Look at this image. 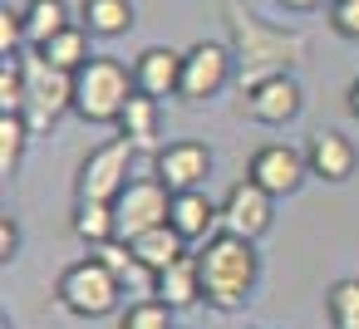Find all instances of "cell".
I'll use <instances>...</instances> for the list:
<instances>
[{
	"label": "cell",
	"instance_id": "6da1fadb",
	"mask_svg": "<svg viewBox=\"0 0 359 329\" xmlns=\"http://www.w3.org/2000/svg\"><path fill=\"white\" fill-rule=\"evenodd\" d=\"M226 10V25H231V55H236V74H241V94L271 74H290L300 59H305V35L295 30H271L261 25L256 15H246L236 0H222Z\"/></svg>",
	"mask_w": 359,
	"mask_h": 329
},
{
	"label": "cell",
	"instance_id": "7a4b0ae2",
	"mask_svg": "<svg viewBox=\"0 0 359 329\" xmlns=\"http://www.w3.org/2000/svg\"><path fill=\"white\" fill-rule=\"evenodd\" d=\"M197 275H202V300L222 314L241 309L261 280V255H256V241L246 236H231V231H217L207 246H197Z\"/></svg>",
	"mask_w": 359,
	"mask_h": 329
},
{
	"label": "cell",
	"instance_id": "3957f363",
	"mask_svg": "<svg viewBox=\"0 0 359 329\" xmlns=\"http://www.w3.org/2000/svg\"><path fill=\"white\" fill-rule=\"evenodd\" d=\"M133 94H138V84H133V69L123 59L94 55L74 74V113L84 123H118V113L128 108Z\"/></svg>",
	"mask_w": 359,
	"mask_h": 329
},
{
	"label": "cell",
	"instance_id": "277c9868",
	"mask_svg": "<svg viewBox=\"0 0 359 329\" xmlns=\"http://www.w3.org/2000/svg\"><path fill=\"white\" fill-rule=\"evenodd\" d=\"M118 295H123V280H118L99 255H84V260L65 265L60 280H55V300H60L69 314H79V319H104V314H114V309H118Z\"/></svg>",
	"mask_w": 359,
	"mask_h": 329
},
{
	"label": "cell",
	"instance_id": "5b68a950",
	"mask_svg": "<svg viewBox=\"0 0 359 329\" xmlns=\"http://www.w3.org/2000/svg\"><path fill=\"white\" fill-rule=\"evenodd\" d=\"M20 64H25V108H20V118L30 123V133L55 128L60 113L74 108V74L45 64L40 55H20Z\"/></svg>",
	"mask_w": 359,
	"mask_h": 329
},
{
	"label": "cell",
	"instance_id": "8992f818",
	"mask_svg": "<svg viewBox=\"0 0 359 329\" xmlns=\"http://www.w3.org/2000/svg\"><path fill=\"white\" fill-rule=\"evenodd\" d=\"M133 153H138V143H128V138H109V143H99V148L79 162L74 197H79V202H114V197L133 182V177H128Z\"/></svg>",
	"mask_w": 359,
	"mask_h": 329
},
{
	"label": "cell",
	"instance_id": "52a82bcc",
	"mask_svg": "<svg viewBox=\"0 0 359 329\" xmlns=\"http://www.w3.org/2000/svg\"><path fill=\"white\" fill-rule=\"evenodd\" d=\"M172 211V192L158 177H133L118 197H114V221H118V241H138L153 226H168Z\"/></svg>",
	"mask_w": 359,
	"mask_h": 329
},
{
	"label": "cell",
	"instance_id": "ba28073f",
	"mask_svg": "<svg viewBox=\"0 0 359 329\" xmlns=\"http://www.w3.org/2000/svg\"><path fill=\"white\" fill-rule=\"evenodd\" d=\"M231 64H236V55L226 50V45H212V40H197L187 55H182V104H207V99H217L222 89H226V79H231Z\"/></svg>",
	"mask_w": 359,
	"mask_h": 329
},
{
	"label": "cell",
	"instance_id": "9c48e42d",
	"mask_svg": "<svg viewBox=\"0 0 359 329\" xmlns=\"http://www.w3.org/2000/svg\"><path fill=\"white\" fill-rule=\"evenodd\" d=\"M153 177L168 192H202V182L212 177V148L197 138H177L168 148H158L153 158Z\"/></svg>",
	"mask_w": 359,
	"mask_h": 329
},
{
	"label": "cell",
	"instance_id": "30bf717a",
	"mask_svg": "<svg viewBox=\"0 0 359 329\" xmlns=\"http://www.w3.org/2000/svg\"><path fill=\"white\" fill-rule=\"evenodd\" d=\"M271 221H276V197H271L266 187H256L251 177H241V182L222 197V231L256 241V236L271 231Z\"/></svg>",
	"mask_w": 359,
	"mask_h": 329
},
{
	"label": "cell",
	"instance_id": "8fae6325",
	"mask_svg": "<svg viewBox=\"0 0 359 329\" xmlns=\"http://www.w3.org/2000/svg\"><path fill=\"white\" fill-rule=\"evenodd\" d=\"M300 108H305V94H300V84L290 74H271V79H261V84H251L241 94V113L251 123H266V128L290 123Z\"/></svg>",
	"mask_w": 359,
	"mask_h": 329
},
{
	"label": "cell",
	"instance_id": "7c38bea8",
	"mask_svg": "<svg viewBox=\"0 0 359 329\" xmlns=\"http://www.w3.org/2000/svg\"><path fill=\"white\" fill-rule=\"evenodd\" d=\"M246 177L256 187H266L271 197H290V192H300V182L310 177V167H305V153H295L285 143H266V148L251 153Z\"/></svg>",
	"mask_w": 359,
	"mask_h": 329
},
{
	"label": "cell",
	"instance_id": "4fadbf2b",
	"mask_svg": "<svg viewBox=\"0 0 359 329\" xmlns=\"http://www.w3.org/2000/svg\"><path fill=\"white\" fill-rule=\"evenodd\" d=\"M305 167H310V177H320V182H349L354 167H359V153H354V143H349L344 133L320 128V133H310V143H305Z\"/></svg>",
	"mask_w": 359,
	"mask_h": 329
},
{
	"label": "cell",
	"instance_id": "5bb4252c",
	"mask_svg": "<svg viewBox=\"0 0 359 329\" xmlns=\"http://www.w3.org/2000/svg\"><path fill=\"white\" fill-rule=\"evenodd\" d=\"M168 226L192 246H207L217 231H222V206L207 197V192H172V211H168Z\"/></svg>",
	"mask_w": 359,
	"mask_h": 329
},
{
	"label": "cell",
	"instance_id": "9a60e30c",
	"mask_svg": "<svg viewBox=\"0 0 359 329\" xmlns=\"http://www.w3.org/2000/svg\"><path fill=\"white\" fill-rule=\"evenodd\" d=\"M133 84H138V94H148V99H172V94H182V55L177 50H168V45H153V50H143L138 59H133Z\"/></svg>",
	"mask_w": 359,
	"mask_h": 329
},
{
	"label": "cell",
	"instance_id": "2e32d148",
	"mask_svg": "<svg viewBox=\"0 0 359 329\" xmlns=\"http://www.w3.org/2000/svg\"><path fill=\"white\" fill-rule=\"evenodd\" d=\"M148 295H153V300H163L172 314H177V309H192V304H202L197 251H187V255H177L168 270H158V275H153V285H148Z\"/></svg>",
	"mask_w": 359,
	"mask_h": 329
},
{
	"label": "cell",
	"instance_id": "e0dca14e",
	"mask_svg": "<svg viewBox=\"0 0 359 329\" xmlns=\"http://www.w3.org/2000/svg\"><path fill=\"white\" fill-rule=\"evenodd\" d=\"M79 25L99 40H118V35L133 30V0H84Z\"/></svg>",
	"mask_w": 359,
	"mask_h": 329
},
{
	"label": "cell",
	"instance_id": "ac0fdd59",
	"mask_svg": "<svg viewBox=\"0 0 359 329\" xmlns=\"http://www.w3.org/2000/svg\"><path fill=\"white\" fill-rule=\"evenodd\" d=\"M133 246V255H138V265L148 270V275H158V270H168L177 255H187V241L172 231V226H153V231H143L138 241H128Z\"/></svg>",
	"mask_w": 359,
	"mask_h": 329
},
{
	"label": "cell",
	"instance_id": "d6986e66",
	"mask_svg": "<svg viewBox=\"0 0 359 329\" xmlns=\"http://www.w3.org/2000/svg\"><path fill=\"white\" fill-rule=\"evenodd\" d=\"M45 64H55V69H65V74H79L94 55H89V30L84 25H69V30H60L50 45H40L35 50Z\"/></svg>",
	"mask_w": 359,
	"mask_h": 329
},
{
	"label": "cell",
	"instance_id": "ffe728a7",
	"mask_svg": "<svg viewBox=\"0 0 359 329\" xmlns=\"http://www.w3.org/2000/svg\"><path fill=\"white\" fill-rule=\"evenodd\" d=\"M74 236L84 241V246H109V241H118V221H114V202H74Z\"/></svg>",
	"mask_w": 359,
	"mask_h": 329
},
{
	"label": "cell",
	"instance_id": "44dd1931",
	"mask_svg": "<svg viewBox=\"0 0 359 329\" xmlns=\"http://www.w3.org/2000/svg\"><path fill=\"white\" fill-rule=\"evenodd\" d=\"M74 20H69V6L65 0H30L25 6V40L40 50V45H50L60 30H69Z\"/></svg>",
	"mask_w": 359,
	"mask_h": 329
},
{
	"label": "cell",
	"instance_id": "7402d4cb",
	"mask_svg": "<svg viewBox=\"0 0 359 329\" xmlns=\"http://www.w3.org/2000/svg\"><path fill=\"white\" fill-rule=\"evenodd\" d=\"M118 138H128V143H153L158 138V99H148V94H133L128 99V108L118 113Z\"/></svg>",
	"mask_w": 359,
	"mask_h": 329
},
{
	"label": "cell",
	"instance_id": "603a6c76",
	"mask_svg": "<svg viewBox=\"0 0 359 329\" xmlns=\"http://www.w3.org/2000/svg\"><path fill=\"white\" fill-rule=\"evenodd\" d=\"M325 319H330V329H359V275L334 280L325 290Z\"/></svg>",
	"mask_w": 359,
	"mask_h": 329
},
{
	"label": "cell",
	"instance_id": "cb8c5ba5",
	"mask_svg": "<svg viewBox=\"0 0 359 329\" xmlns=\"http://www.w3.org/2000/svg\"><path fill=\"white\" fill-rule=\"evenodd\" d=\"M30 143V123L20 113H0V177H15Z\"/></svg>",
	"mask_w": 359,
	"mask_h": 329
},
{
	"label": "cell",
	"instance_id": "d4e9b609",
	"mask_svg": "<svg viewBox=\"0 0 359 329\" xmlns=\"http://www.w3.org/2000/svg\"><path fill=\"white\" fill-rule=\"evenodd\" d=\"M118 329H177V324H172V309L148 295V300H138L118 314Z\"/></svg>",
	"mask_w": 359,
	"mask_h": 329
},
{
	"label": "cell",
	"instance_id": "484cf974",
	"mask_svg": "<svg viewBox=\"0 0 359 329\" xmlns=\"http://www.w3.org/2000/svg\"><path fill=\"white\" fill-rule=\"evenodd\" d=\"M25 108V64L6 59L0 64V113H20Z\"/></svg>",
	"mask_w": 359,
	"mask_h": 329
},
{
	"label": "cell",
	"instance_id": "4316f807",
	"mask_svg": "<svg viewBox=\"0 0 359 329\" xmlns=\"http://www.w3.org/2000/svg\"><path fill=\"white\" fill-rule=\"evenodd\" d=\"M20 45H30L25 40V10H0V59H20Z\"/></svg>",
	"mask_w": 359,
	"mask_h": 329
},
{
	"label": "cell",
	"instance_id": "83f0119b",
	"mask_svg": "<svg viewBox=\"0 0 359 329\" xmlns=\"http://www.w3.org/2000/svg\"><path fill=\"white\" fill-rule=\"evenodd\" d=\"M94 255H99V260H104V265H109V270H114V275H118L123 285H128V275H133V270H143L128 241H109V246H99Z\"/></svg>",
	"mask_w": 359,
	"mask_h": 329
},
{
	"label": "cell",
	"instance_id": "f1b7e54d",
	"mask_svg": "<svg viewBox=\"0 0 359 329\" xmlns=\"http://www.w3.org/2000/svg\"><path fill=\"white\" fill-rule=\"evenodd\" d=\"M330 25L344 40H359V0H334L330 6Z\"/></svg>",
	"mask_w": 359,
	"mask_h": 329
},
{
	"label": "cell",
	"instance_id": "f546056e",
	"mask_svg": "<svg viewBox=\"0 0 359 329\" xmlns=\"http://www.w3.org/2000/svg\"><path fill=\"white\" fill-rule=\"evenodd\" d=\"M20 255V226H15V216H0V260H15Z\"/></svg>",
	"mask_w": 359,
	"mask_h": 329
},
{
	"label": "cell",
	"instance_id": "4dcf8cb0",
	"mask_svg": "<svg viewBox=\"0 0 359 329\" xmlns=\"http://www.w3.org/2000/svg\"><path fill=\"white\" fill-rule=\"evenodd\" d=\"M280 6H285V10H295V15H305V10H315V6H320V0H280Z\"/></svg>",
	"mask_w": 359,
	"mask_h": 329
},
{
	"label": "cell",
	"instance_id": "1f68e13d",
	"mask_svg": "<svg viewBox=\"0 0 359 329\" xmlns=\"http://www.w3.org/2000/svg\"><path fill=\"white\" fill-rule=\"evenodd\" d=\"M349 113H354V118H359V79H354V84H349Z\"/></svg>",
	"mask_w": 359,
	"mask_h": 329
}]
</instances>
